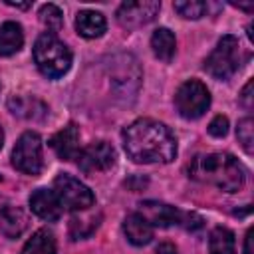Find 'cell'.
Returning a JSON list of instances; mask_svg holds the SVG:
<instances>
[{
    "label": "cell",
    "mask_w": 254,
    "mask_h": 254,
    "mask_svg": "<svg viewBox=\"0 0 254 254\" xmlns=\"http://www.w3.org/2000/svg\"><path fill=\"white\" fill-rule=\"evenodd\" d=\"M208 133L212 137H224L228 133V119L224 115H216L210 123H208Z\"/></svg>",
    "instance_id": "obj_25"
},
{
    "label": "cell",
    "mask_w": 254,
    "mask_h": 254,
    "mask_svg": "<svg viewBox=\"0 0 254 254\" xmlns=\"http://www.w3.org/2000/svg\"><path fill=\"white\" fill-rule=\"evenodd\" d=\"M38 16H40V22H42L48 30H52V34L58 32V30L64 26V14H62V10H60L56 4H44V6L40 8Z\"/></svg>",
    "instance_id": "obj_21"
},
{
    "label": "cell",
    "mask_w": 254,
    "mask_h": 254,
    "mask_svg": "<svg viewBox=\"0 0 254 254\" xmlns=\"http://www.w3.org/2000/svg\"><path fill=\"white\" fill-rule=\"evenodd\" d=\"M157 254H177V248L171 242H163L157 246Z\"/></svg>",
    "instance_id": "obj_27"
},
{
    "label": "cell",
    "mask_w": 254,
    "mask_h": 254,
    "mask_svg": "<svg viewBox=\"0 0 254 254\" xmlns=\"http://www.w3.org/2000/svg\"><path fill=\"white\" fill-rule=\"evenodd\" d=\"M2 143H4V133H2V129H0V149H2Z\"/></svg>",
    "instance_id": "obj_30"
},
{
    "label": "cell",
    "mask_w": 254,
    "mask_h": 254,
    "mask_svg": "<svg viewBox=\"0 0 254 254\" xmlns=\"http://www.w3.org/2000/svg\"><path fill=\"white\" fill-rule=\"evenodd\" d=\"M32 56H34V62H36L38 69L50 79L62 77L71 67V52H69V48L52 32L40 34L36 38Z\"/></svg>",
    "instance_id": "obj_3"
},
{
    "label": "cell",
    "mask_w": 254,
    "mask_h": 254,
    "mask_svg": "<svg viewBox=\"0 0 254 254\" xmlns=\"http://www.w3.org/2000/svg\"><path fill=\"white\" fill-rule=\"evenodd\" d=\"M95 228H97V220L91 216H73L69 220V234L73 236V240L89 236Z\"/></svg>",
    "instance_id": "obj_24"
},
{
    "label": "cell",
    "mask_w": 254,
    "mask_h": 254,
    "mask_svg": "<svg viewBox=\"0 0 254 254\" xmlns=\"http://www.w3.org/2000/svg\"><path fill=\"white\" fill-rule=\"evenodd\" d=\"M12 165L24 175H38L42 171V139L38 133L26 131L18 139L12 151Z\"/></svg>",
    "instance_id": "obj_7"
},
{
    "label": "cell",
    "mask_w": 254,
    "mask_h": 254,
    "mask_svg": "<svg viewBox=\"0 0 254 254\" xmlns=\"http://www.w3.org/2000/svg\"><path fill=\"white\" fill-rule=\"evenodd\" d=\"M236 137H238V143L242 145V149L248 155H252L254 153V121H252V117H244L238 121Z\"/></svg>",
    "instance_id": "obj_22"
},
{
    "label": "cell",
    "mask_w": 254,
    "mask_h": 254,
    "mask_svg": "<svg viewBox=\"0 0 254 254\" xmlns=\"http://www.w3.org/2000/svg\"><path fill=\"white\" fill-rule=\"evenodd\" d=\"M189 177L224 192H236L244 187V167L228 153L196 155L189 165Z\"/></svg>",
    "instance_id": "obj_2"
},
{
    "label": "cell",
    "mask_w": 254,
    "mask_h": 254,
    "mask_svg": "<svg viewBox=\"0 0 254 254\" xmlns=\"http://www.w3.org/2000/svg\"><path fill=\"white\" fill-rule=\"evenodd\" d=\"M151 50L161 62H171L177 52L175 34L169 28H157L151 36Z\"/></svg>",
    "instance_id": "obj_16"
},
{
    "label": "cell",
    "mask_w": 254,
    "mask_h": 254,
    "mask_svg": "<svg viewBox=\"0 0 254 254\" xmlns=\"http://www.w3.org/2000/svg\"><path fill=\"white\" fill-rule=\"evenodd\" d=\"M240 103L250 111L252 109V79L244 85V89H242V93H240Z\"/></svg>",
    "instance_id": "obj_26"
},
{
    "label": "cell",
    "mask_w": 254,
    "mask_h": 254,
    "mask_svg": "<svg viewBox=\"0 0 254 254\" xmlns=\"http://www.w3.org/2000/svg\"><path fill=\"white\" fill-rule=\"evenodd\" d=\"M254 236V228H250L248 232H246V238H244V254H252V238Z\"/></svg>",
    "instance_id": "obj_28"
},
{
    "label": "cell",
    "mask_w": 254,
    "mask_h": 254,
    "mask_svg": "<svg viewBox=\"0 0 254 254\" xmlns=\"http://www.w3.org/2000/svg\"><path fill=\"white\" fill-rule=\"evenodd\" d=\"M123 232L133 246H145L153 240V226L139 212L127 214L123 220Z\"/></svg>",
    "instance_id": "obj_13"
},
{
    "label": "cell",
    "mask_w": 254,
    "mask_h": 254,
    "mask_svg": "<svg viewBox=\"0 0 254 254\" xmlns=\"http://www.w3.org/2000/svg\"><path fill=\"white\" fill-rule=\"evenodd\" d=\"M208 250H210V254H236L234 234L226 226L212 228V232L208 236Z\"/></svg>",
    "instance_id": "obj_19"
},
{
    "label": "cell",
    "mask_w": 254,
    "mask_h": 254,
    "mask_svg": "<svg viewBox=\"0 0 254 254\" xmlns=\"http://www.w3.org/2000/svg\"><path fill=\"white\" fill-rule=\"evenodd\" d=\"M30 208L36 216H40L42 220H48V222H54L62 216V204L56 196L54 190H48V189H36L32 194H30Z\"/></svg>",
    "instance_id": "obj_11"
},
{
    "label": "cell",
    "mask_w": 254,
    "mask_h": 254,
    "mask_svg": "<svg viewBox=\"0 0 254 254\" xmlns=\"http://www.w3.org/2000/svg\"><path fill=\"white\" fill-rule=\"evenodd\" d=\"M28 218L20 206H2L0 208V232L6 238H18L26 230Z\"/></svg>",
    "instance_id": "obj_15"
},
{
    "label": "cell",
    "mask_w": 254,
    "mask_h": 254,
    "mask_svg": "<svg viewBox=\"0 0 254 254\" xmlns=\"http://www.w3.org/2000/svg\"><path fill=\"white\" fill-rule=\"evenodd\" d=\"M161 10V4L155 0H135V2H123L117 8V22L127 28V30H135L141 26H147L149 22H153L157 18Z\"/></svg>",
    "instance_id": "obj_8"
},
{
    "label": "cell",
    "mask_w": 254,
    "mask_h": 254,
    "mask_svg": "<svg viewBox=\"0 0 254 254\" xmlns=\"http://www.w3.org/2000/svg\"><path fill=\"white\" fill-rule=\"evenodd\" d=\"M139 214L151 226H159V228H169V226L181 224V218H183L181 210H177L171 204L159 202V200H143L139 204Z\"/></svg>",
    "instance_id": "obj_10"
},
{
    "label": "cell",
    "mask_w": 254,
    "mask_h": 254,
    "mask_svg": "<svg viewBox=\"0 0 254 254\" xmlns=\"http://www.w3.org/2000/svg\"><path fill=\"white\" fill-rule=\"evenodd\" d=\"M123 147L135 163H171L177 157V139L171 129L149 117L125 127Z\"/></svg>",
    "instance_id": "obj_1"
},
{
    "label": "cell",
    "mask_w": 254,
    "mask_h": 254,
    "mask_svg": "<svg viewBox=\"0 0 254 254\" xmlns=\"http://www.w3.org/2000/svg\"><path fill=\"white\" fill-rule=\"evenodd\" d=\"M8 6H14V8H20V10H26L32 6V2H12V0H6Z\"/></svg>",
    "instance_id": "obj_29"
},
{
    "label": "cell",
    "mask_w": 254,
    "mask_h": 254,
    "mask_svg": "<svg viewBox=\"0 0 254 254\" xmlns=\"http://www.w3.org/2000/svg\"><path fill=\"white\" fill-rule=\"evenodd\" d=\"M210 105V93L206 85L198 79L185 81L175 93V107L185 119H198Z\"/></svg>",
    "instance_id": "obj_6"
},
{
    "label": "cell",
    "mask_w": 254,
    "mask_h": 254,
    "mask_svg": "<svg viewBox=\"0 0 254 254\" xmlns=\"http://www.w3.org/2000/svg\"><path fill=\"white\" fill-rule=\"evenodd\" d=\"M75 159H77V167L83 173H99L115 165V149L105 141H95L79 149Z\"/></svg>",
    "instance_id": "obj_9"
},
{
    "label": "cell",
    "mask_w": 254,
    "mask_h": 254,
    "mask_svg": "<svg viewBox=\"0 0 254 254\" xmlns=\"http://www.w3.org/2000/svg\"><path fill=\"white\" fill-rule=\"evenodd\" d=\"M24 44V32L18 22H2L0 24V56L16 54Z\"/></svg>",
    "instance_id": "obj_17"
},
{
    "label": "cell",
    "mask_w": 254,
    "mask_h": 254,
    "mask_svg": "<svg viewBox=\"0 0 254 254\" xmlns=\"http://www.w3.org/2000/svg\"><path fill=\"white\" fill-rule=\"evenodd\" d=\"M54 192L62 204V208L79 212V210H87L95 204V196L93 192L75 177L71 175H58L54 179Z\"/></svg>",
    "instance_id": "obj_5"
},
{
    "label": "cell",
    "mask_w": 254,
    "mask_h": 254,
    "mask_svg": "<svg viewBox=\"0 0 254 254\" xmlns=\"http://www.w3.org/2000/svg\"><path fill=\"white\" fill-rule=\"evenodd\" d=\"M20 254H56V238L50 230L42 228L32 234Z\"/></svg>",
    "instance_id": "obj_18"
},
{
    "label": "cell",
    "mask_w": 254,
    "mask_h": 254,
    "mask_svg": "<svg viewBox=\"0 0 254 254\" xmlns=\"http://www.w3.org/2000/svg\"><path fill=\"white\" fill-rule=\"evenodd\" d=\"M105 28H107V22H105V16L101 12L81 10L75 16V30H77L79 36H83L87 40H93V38L103 36Z\"/></svg>",
    "instance_id": "obj_14"
},
{
    "label": "cell",
    "mask_w": 254,
    "mask_h": 254,
    "mask_svg": "<svg viewBox=\"0 0 254 254\" xmlns=\"http://www.w3.org/2000/svg\"><path fill=\"white\" fill-rule=\"evenodd\" d=\"M175 12H179L183 18H189V20H198L200 16H204L206 12V2H200V0H183V2H175L173 4Z\"/></svg>",
    "instance_id": "obj_23"
},
{
    "label": "cell",
    "mask_w": 254,
    "mask_h": 254,
    "mask_svg": "<svg viewBox=\"0 0 254 254\" xmlns=\"http://www.w3.org/2000/svg\"><path fill=\"white\" fill-rule=\"evenodd\" d=\"M240 67V46L234 36H222L204 60V71L214 79H230Z\"/></svg>",
    "instance_id": "obj_4"
},
{
    "label": "cell",
    "mask_w": 254,
    "mask_h": 254,
    "mask_svg": "<svg viewBox=\"0 0 254 254\" xmlns=\"http://www.w3.org/2000/svg\"><path fill=\"white\" fill-rule=\"evenodd\" d=\"M8 105H10V109H12L14 115L28 117V119H40L34 113V107H44V103L38 101V99H34V97H12Z\"/></svg>",
    "instance_id": "obj_20"
},
{
    "label": "cell",
    "mask_w": 254,
    "mask_h": 254,
    "mask_svg": "<svg viewBox=\"0 0 254 254\" xmlns=\"http://www.w3.org/2000/svg\"><path fill=\"white\" fill-rule=\"evenodd\" d=\"M0 181H2V177H0Z\"/></svg>",
    "instance_id": "obj_31"
},
{
    "label": "cell",
    "mask_w": 254,
    "mask_h": 254,
    "mask_svg": "<svg viewBox=\"0 0 254 254\" xmlns=\"http://www.w3.org/2000/svg\"><path fill=\"white\" fill-rule=\"evenodd\" d=\"M50 147L56 151V155L62 161L75 159L77 153H79V129H77V125L75 123H69L64 129H60L50 139Z\"/></svg>",
    "instance_id": "obj_12"
}]
</instances>
